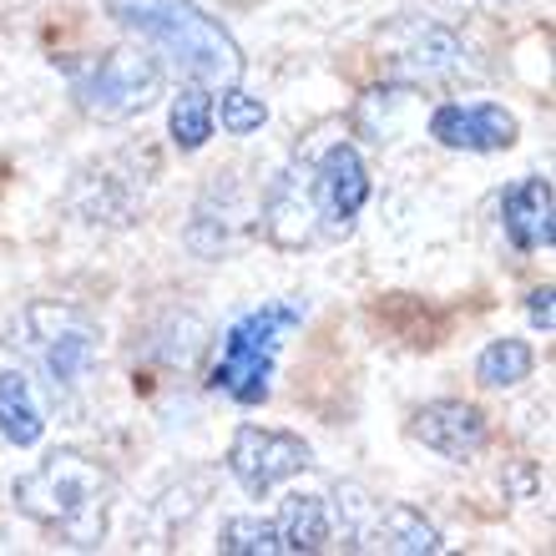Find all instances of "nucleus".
Segmentation results:
<instances>
[{
	"mask_svg": "<svg viewBox=\"0 0 556 556\" xmlns=\"http://www.w3.org/2000/svg\"><path fill=\"white\" fill-rule=\"evenodd\" d=\"M556 289L552 283H542V289H531L527 293V314H531V324H536V329H542V334H552L556 329Z\"/></svg>",
	"mask_w": 556,
	"mask_h": 556,
	"instance_id": "nucleus-20",
	"label": "nucleus"
},
{
	"mask_svg": "<svg viewBox=\"0 0 556 556\" xmlns=\"http://www.w3.org/2000/svg\"><path fill=\"white\" fill-rule=\"evenodd\" d=\"M218 552L228 556H274L278 546V527L274 521H258V516H233L228 527L218 531Z\"/></svg>",
	"mask_w": 556,
	"mask_h": 556,
	"instance_id": "nucleus-18",
	"label": "nucleus"
},
{
	"mask_svg": "<svg viewBox=\"0 0 556 556\" xmlns=\"http://www.w3.org/2000/svg\"><path fill=\"white\" fill-rule=\"evenodd\" d=\"M369 542L380 552H400V556H435L440 546V531L425 521L415 506H384L375 511V527H369Z\"/></svg>",
	"mask_w": 556,
	"mask_h": 556,
	"instance_id": "nucleus-14",
	"label": "nucleus"
},
{
	"mask_svg": "<svg viewBox=\"0 0 556 556\" xmlns=\"http://www.w3.org/2000/svg\"><path fill=\"white\" fill-rule=\"evenodd\" d=\"M0 435L11 440L15 451H30V445H41V435H46L41 405H36L30 380L21 369H0Z\"/></svg>",
	"mask_w": 556,
	"mask_h": 556,
	"instance_id": "nucleus-13",
	"label": "nucleus"
},
{
	"mask_svg": "<svg viewBox=\"0 0 556 556\" xmlns=\"http://www.w3.org/2000/svg\"><path fill=\"white\" fill-rule=\"evenodd\" d=\"M167 132H173V142L182 152H198L213 137V97L203 87H182L173 112H167Z\"/></svg>",
	"mask_w": 556,
	"mask_h": 556,
	"instance_id": "nucleus-17",
	"label": "nucleus"
},
{
	"mask_svg": "<svg viewBox=\"0 0 556 556\" xmlns=\"http://www.w3.org/2000/svg\"><path fill=\"white\" fill-rule=\"evenodd\" d=\"M11 501L21 516L66 536L72 546H102L112 476H106L102 460H91L81 451H51L41 466L15 476Z\"/></svg>",
	"mask_w": 556,
	"mask_h": 556,
	"instance_id": "nucleus-2",
	"label": "nucleus"
},
{
	"mask_svg": "<svg viewBox=\"0 0 556 556\" xmlns=\"http://www.w3.org/2000/svg\"><path fill=\"white\" fill-rule=\"evenodd\" d=\"M308 203L319 218V233L350 238L359 207L369 203V167L350 142H334L319 157V167L308 173Z\"/></svg>",
	"mask_w": 556,
	"mask_h": 556,
	"instance_id": "nucleus-7",
	"label": "nucleus"
},
{
	"mask_svg": "<svg viewBox=\"0 0 556 556\" xmlns=\"http://www.w3.org/2000/svg\"><path fill=\"white\" fill-rule=\"evenodd\" d=\"M66 72H72L76 106L97 122L137 117L162 91V61L147 51H102V56L66 66Z\"/></svg>",
	"mask_w": 556,
	"mask_h": 556,
	"instance_id": "nucleus-5",
	"label": "nucleus"
},
{
	"mask_svg": "<svg viewBox=\"0 0 556 556\" xmlns=\"http://www.w3.org/2000/svg\"><path fill=\"white\" fill-rule=\"evenodd\" d=\"M531 369H536V350L527 339H491L476 359V380L485 390H516L521 380H531Z\"/></svg>",
	"mask_w": 556,
	"mask_h": 556,
	"instance_id": "nucleus-16",
	"label": "nucleus"
},
{
	"mask_svg": "<svg viewBox=\"0 0 556 556\" xmlns=\"http://www.w3.org/2000/svg\"><path fill=\"white\" fill-rule=\"evenodd\" d=\"M516 132L521 127L501 102H440L430 112V137L451 152H506Z\"/></svg>",
	"mask_w": 556,
	"mask_h": 556,
	"instance_id": "nucleus-8",
	"label": "nucleus"
},
{
	"mask_svg": "<svg viewBox=\"0 0 556 556\" xmlns=\"http://www.w3.org/2000/svg\"><path fill=\"white\" fill-rule=\"evenodd\" d=\"M501 228L511 238V249L542 253L556 243V198L552 177H521L501 192Z\"/></svg>",
	"mask_w": 556,
	"mask_h": 556,
	"instance_id": "nucleus-11",
	"label": "nucleus"
},
{
	"mask_svg": "<svg viewBox=\"0 0 556 556\" xmlns=\"http://www.w3.org/2000/svg\"><path fill=\"white\" fill-rule=\"evenodd\" d=\"M278 546L283 552H324L329 546V531H334V516L324 506V496H289L283 511H278Z\"/></svg>",
	"mask_w": 556,
	"mask_h": 556,
	"instance_id": "nucleus-15",
	"label": "nucleus"
},
{
	"mask_svg": "<svg viewBox=\"0 0 556 556\" xmlns=\"http://www.w3.org/2000/svg\"><path fill=\"white\" fill-rule=\"evenodd\" d=\"M299 324L293 304H258L243 319H233V329L223 334V350L213 359L207 384L218 395L238 400V405H264L274 390V365L283 350V334Z\"/></svg>",
	"mask_w": 556,
	"mask_h": 556,
	"instance_id": "nucleus-4",
	"label": "nucleus"
},
{
	"mask_svg": "<svg viewBox=\"0 0 556 556\" xmlns=\"http://www.w3.org/2000/svg\"><path fill=\"white\" fill-rule=\"evenodd\" d=\"M102 11L147 51H157L173 72L192 76L203 87H228L243 76L238 41L188 0H102Z\"/></svg>",
	"mask_w": 556,
	"mask_h": 556,
	"instance_id": "nucleus-1",
	"label": "nucleus"
},
{
	"mask_svg": "<svg viewBox=\"0 0 556 556\" xmlns=\"http://www.w3.org/2000/svg\"><path fill=\"white\" fill-rule=\"evenodd\" d=\"M410 435L420 445H430L435 455H445V460H470V455L485 451L491 425H485V415L470 400H430V405L415 410Z\"/></svg>",
	"mask_w": 556,
	"mask_h": 556,
	"instance_id": "nucleus-10",
	"label": "nucleus"
},
{
	"mask_svg": "<svg viewBox=\"0 0 556 556\" xmlns=\"http://www.w3.org/2000/svg\"><path fill=\"white\" fill-rule=\"evenodd\" d=\"M218 122H223V132L228 137H253L268 122V106L258 102L253 91L238 87V81H228L223 97H218Z\"/></svg>",
	"mask_w": 556,
	"mask_h": 556,
	"instance_id": "nucleus-19",
	"label": "nucleus"
},
{
	"mask_svg": "<svg viewBox=\"0 0 556 556\" xmlns=\"http://www.w3.org/2000/svg\"><path fill=\"white\" fill-rule=\"evenodd\" d=\"M11 350H21L36 365V375L46 380L56 405H72L87 380L97 375V359H102V329L81 314L76 304H56V299H41V304H26L21 319L11 329Z\"/></svg>",
	"mask_w": 556,
	"mask_h": 556,
	"instance_id": "nucleus-3",
	"label": "nucleus"
},
{
	"mask_svg": "<svg viewBox=\"0 0 556 556\" xmlns=\"http://www.w3.org/2000/svg\"><path fill=\"white\" fill-rule=\"evenodd\" d=\"M390 66L405 81H445L466 66V46L435 21H405L390 30Z\"/></svg>",
	"mask_w": 556,
	"mask_h": 556,
	"instance_id": "nucleus-9",
	"label": "nucleus"
},
{
	"mask_svg": "<svg viewBox=\"0 0 556 556\" xmlns=\"http://www.w3.org/2000/svg\"><path fill=\"white\" fill-rule=\"evenodd\" d=\"M314 466L308 440H299L293 430H268V425H238L233 445H228V470L249 496L264 501L274 485H283L289 476Z\"/></svg>",
	"mask_w": 556,
	"mask_h": 556,
	"instance_id": "nucleus-6",
	"label": "nucleus"
},
{
	"mask_svg": "<svg viewBox=\"0 0 556 556\" xmlns=\"http://www.w3.org/2000/svg\"><path fill=\"white\" fill-rule=\"evenodd\" d=\"M264 228L278 249H304L308 238L319 233V218H314V203H308V182L299 188V173H283V182L268 192Z\"/></svg>",
	"mask_w": 556,
	"mask_h": 556,
	"instance_id": "nucleus-12",
	"label": "nucleus"
}]
</instances>
